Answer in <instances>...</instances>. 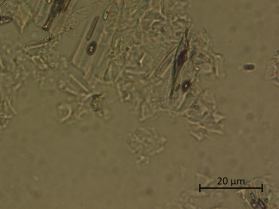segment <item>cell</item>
I'll use <instances>...</instances> for the list:
<instances>
[{"label": "cell", "instance_id": "cell-2", "mask_svg": "<svg viewBox=\"0 0 279 209\" xmlns=\"http://www.w3.org/2000/svg\"><path fill=\"white\" fill-rule=\"evenodd\" d=\"M97 21H98V18H96L95 21L93 22V25H92V27H91V29H90L89 33V34H88V36H87V39L88 40L91 38V37H92V35H93V31H94V30L95 26H96L97 23Z\"/></svg>", "mask_w": 279, "mask_h": 209}, {"label": "cell", "instance_id": "cell-1", "mask_svg": "<svg viewBox=\"0 0 279 209\" xmlns=\"http://www.w3.org/2000/svg\"><path fill=\"white\" fill-rule=\"evenodd\" d=\"M97 43L95 42H92L87 47V51H86L87 53L89 56L93 55L94 53H95V51L97 49Z\"/></svg>", "mask_w": 279, "mask_h": 209}]
</instances>
